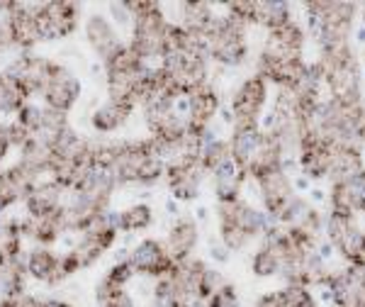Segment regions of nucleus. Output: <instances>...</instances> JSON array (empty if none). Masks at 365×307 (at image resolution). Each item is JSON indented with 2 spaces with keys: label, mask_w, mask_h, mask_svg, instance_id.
<instances>
[{
  "label": "nucleus",
  "mask_w": 365,
  "mask_h": 307,
  "mask_svg": "<svg viewBox=\"0 0 365 307\" xmlns=\"http://www.w3.org/2000/svg\"><path fill=\"white\" fill-rule=\"evenodd\" d=\"M81 98V81L73 71H68L66 66H58V71L51 76V81L46 84L42 93V103L44 108L56 110L61 115H68L76 108Z\"/></svg>",
  "instance_id": "f3484780"
},
{
  "label": "nucleus",
  "mask_w": 365,
  "mask_h": 307,
  "mask_svg": "<svg viewBox=\"0 0 365 307\" xmlns=\"http://www.w3.org/2000/svg\"><path fill=\"white\" fill-rule=\"evenodd\" d=\"M217 224H220L222 244L232 251L249 246L253 239L266 234V229L270 227L266 212L253 208L246 200L217 205Z\"/></svg>",
  "instance_id": "7ed1b4c3"
},
{
  "label": "nucleus",
  "mask_w": 365,
  "mask_h": 307,
  "mask_svg": "<svg viewBox=\"0 0 365 307\" xmlns=\"http://www.w3.org/2000/svg\"><path fill=\"white\" fill-rule=\"evenodd\" d=\"M134 268L129 266V261L125 258V261H117L110 266L108 271H105V278H108L110 283H115V286H122V288H127V283L134 278Z\"/></svg>",
  "instance_id": "37998d69"
},
{
  "label": "nucleus",
  "mask_w": 365,
  "mask_h": 307,
  "mask_svg": "<svg viewBox=\"0 0 365 307\" xmlns=\"http://www.w3.org/2000/svg\"><path fill=\"white\" fill-rule=\"evenodd\" d=\"M229 158H232V154H229V141L210 139L207 144H205L202 154H200V166H202L205 173H215V171L220 168L222 163H227Z\"/></svg>",
  "instance_id": "58836bf2"
},
{
  "label": "nucleus",
  "mask_w": 365,
  "mask_h": 307,
  "mask_svg": "<svg viewBox=\"0 0 365 307\" xmlns=\"http://www.w3.org/2000/svg\"><path fill=\"white\" fill-rule=\"evenodd\" d=\"M205 307H241V305H239L237 288H234L232 283L222 286L220 291H217V293L207 300V303H205Z\"/></svg>",
  "instance_id": "c03bdc74"
},
{
  "label": "nucleus",
  "mask_w": 365,
  "mask_h": 307,
  "mask_svg": "<svg viewBox=\"0 0 365 307\" xmlns=\"http://www.w3.org/2000/svg\"><path fill=\"white\" fill-rule=\"evenodd\" d=\"M8 34H10V46H13V49H20V54L34 51L39 44H42V32H39V25H37L34 5L10 3Z\"/></svg>",
  "instance_id": "ddd939ff"
},
{
  "label": "nucleus",
  "mask_w": 365,
  "mask_h": 307,
  "mask_svg": "<svg viewBox=\"0 0 365 307\" xmlns=\"http://www.w3.org/2000/svg\"><path fill=\"white\" fill-rule=\"evenodd\" d=\"M29 103L27 91L8 71H0V115H17Z\"/></svg>",
  "instance_id": "7c9ffc66"
},
{
  "label": "nucleus",
  "mask_w": 365,
  "mask_h": 307,
  "mask_svg": "<svg viewBox=\"0 0 365 307\" xmlns=\"http://www.w3.org/2000/svg\"><path fill=\"white\" fill-rule=\"evenodd\" d=\"M258 183V191H261V200H263V208H266L268 217H278L282 208L290 203L292 198V181L287 176L285 168H270L266 173H261L256 178Z\"/></svg>",
  "instance_id": "a211bd4d"
},
{
  "label": "nucleus",
  "mask_w": 365,
  "mask_h": 307,
  "mask_svg": "<svg viewBox=\"0 0 365 307\" xmlns=\"http://www.w3.org/2000/svg\"><path fill=\"white\" fill-rule=\"evenodd\" d=\"M58 266H61V253H56L51 246H34L25 256V268H27L29 278L44 283V286H49V288L63 283Z\"/></svg>",
  "instance_id": "412c9836"
},
{
  "label": "nucleus",
  "mask_w": 365,
  "mask_h": 307,
  "mask_svg": "<svg viewBox=\"0 0 365 307\" xmlns=\"http://www.w3.org/2000/svg\"><path fill=\"white\" fill-rule=\"evenodd\" d=\"M197 237H200L197 222L185 215L170 224L168 237L163 244H166L170 258H173L175 263H182V261H187V258H192V251H195V246H197Z\"/></svg>",
  "instance_id": "5701e85b"
},
{
  "label": "nucleus",
  "mask_w": 365,
  "mask_h": 307,
  "mask_svg": "<svg viewBox=\"0 0 365 307\" xmlns=\"http://www.w3.org/2000/svg\"><path fill=\"white\" fill-rule=\"evenodd\" d=\"M287 22H292L287 3H280V0H253V25L256 27L273 32V29L285 27Z\"/></svg>",
  "instance_id": "c85d7f7f"
},
{
  "label": "nucleus",
  "mask_w": 365,
  "mask_h": 307,
  "mask_svg": "<svg viewBox=\"0 0 365 307\" xmlns=\"http://www.w3.org/2000/svg\"><path fill=\"white\" fill-rule=\"evenodd\" d=\"M10 139H8V127H5V122H0V163L8 158V154H10Z\"/></svg>",
  "instance_id": "09e8293b"
},
{
  "label": "nucleus",
  "mask_w": 365,
  "mask_h": 307,
  "mask_svg": "<svg viewBox=\"0 0 365 307\" xmlns=\"http://www.w3.org/2000/svg\"><path fill=\"white\" fill-rule=\"evenodd\" d=\"M246 178H249V176H246V168L239 166L234 158H229L227 163H222V166L212 173L217 205L237 203V200H241V188H244Z\"/></svg>",
  "instance_id": "393cba45"
},
{
  "label": "nucleus",
  "mask_w": 365,
  "mask_h": 307,
  "mask_svg": "<svg viewBox=\"0 0 365 307\" xmlns=\"http://www.w3.org/2000/svg\"><path fill=\"white\" fill-rule=\"evenodd\" d=\"M207 59L222 66H241L249 59V27L232 20L227 13L215 15L207 32L202 34Z\"/></svg>",
  "instance_id": "20e7f679"
},
{
  "label": "nucleus",
  "mask_w": 365,
  "mask_h": 307,
  "mask_svg": "<svg viewBox=\"0 0 365 307\" xmlns=\"http://www.w3.org/2000/svg\"><path fill=\"white\" fill-rule=\"evenodd\" d=\"M20 227H22V237L32 239L37 246H54L61 239V234L66 232V227H63V212L56 217H46V220L22 217Z\"/></svg>",
  "instance_id": "a878e982"
},
{
  "label": "nucleus",
  "mask_w": 365,
  "mask_h": 307,
  "mask_svg": "<svg viewBox=\"0 0 365 307\" xmlns=\"http://www.w3.org/2000/svg\"><path fill=\"white\" fill-rule=\"evenodd\" d=\"M5 127H8V139H10V146H15V149H22V146H25L27 141L32 139V134H29L27 129L20 125V122L10 120Z\"/></svg>",
  "instance_id": "49530a36"
},
{
  "label": "nucleus",
  "mask_w": 365,
  "mask_h": 307,
  "mask_svg": "<svg viewBox=\"0 0 365 307\" xmlns=\"http://www.w3.org/2000/svg\"><path fill=\"white\" fill-rule=\"evenodd\" d=\"M103 69H105V76L108 74H134V71L146 69V64L129 49L127 42H122L113 54L103 61Z\"/></svg>",
  "instance_id": "c9c22d12"
},
{
  "label": "nucleus",
  "mask_w": 365,
  "mask_h": 307,
  "mask_svg": "<svg viewBox=\"0 0 365 307\" xmlns=\"http://www.w3.org/2000/svg\"><path fill=\"white\" fill-rule=\"evenodd\" d=\"M324 288H329V298L336 307H365V268H349L339 273H329Z\"/></svg>",
  "instance_id": "4468645a"
},
{
  "label": "nucleus",
  "mask_w": 365,
  "mask_h": 307,
  "mask_svg": "<svg viewBox=\"0 0 365 307\" xmlns=\"http://www.w3.org/2000/svg\"><path fill=\"white\" fill-rule=\"evenodd\" d=\"M86 42L88 46L93 49V54H96L100 61H105L113 51L117 49V46L122 44L120 39V32H117V27L113 25V22L108 20L105 15H91L86 20Z\"/></svg>",
  "instance_id": "4be33fe9"
},
{
  "label": "nucleus",
  "mask_w": 365,
  "mask_h": 307,
  "mask_svg": "<svg viewBox=\"0 0 365 307\" xmlns=\"http://www.w3.org/2000/svg\"><path fill=\"white\" fill-rule=\"evenodd\" d=\"M39 181L42 178L20 161L0 171V212L17 203H25L29 193L39 186Z\"/></svg>",
  "instance_id": "2eb2a0df"
},
{
  "label": "nucleus",
  "mask_w": 365,
  "mask_h": 307,
  "mask_svg": "<svg viewBox=\"0 0 365 307\" xmlns=\"http://www.w3.org/2000/svg\"><path fill=\"white\" fill-rule=\"evenodd\" d=\"M251 271L258 276V278H270V276L280 273V261L266 244H261L251 256Z\"/></svg>",
  "instance_id": "ea45409f"
},
{
  "label": "nucleus",
  "mask_w": 365,
  "mask_h": 307,
  "mask_svg": "<svg viewBox=\"0 0 365 307\" xmlns=\"http://www.w3.org/2000/svg\"><path fill=\"white\" fill-rule=\"evenodd\" d=\"M334 246H336L341 251V256H344L351 266L365 268V232L361 227L351 224V227L346 229L344 237H341Z\"/></svg>",
  "instance_id": "f704fd0d"
},
{
  "label": "nucleus",
  "mask_w": 365,
  "mask_h": 307,
  "mask_svg": "<svg viewBox=\"0 0 365 307\" xmlns=\"http://www.w3.org/2000/svg\"><path fill=\"white\" fill-rule=\"evenodd\" d=\"M61 64H56L54 59L49 56H42V54H34V51H25L10 64L8 74H13L17 81L22 84V88L27 91L29 100L34 96H42L46 84L51 81V76L56 74Z\"/></svg>",
  "instance_id": "1a4fd4ad"
},
{
  "label": "nucleus",
  "mask_w": 365,
  "mask_h": 307,
  "mask_svg": "<svg viewBox=\"0 0 365 307\" xmlns=\"http://www.w3.org/2000/svg\"><path fill=\"white\" fill-rule=\"evenodd\" d=\"M137 108L132 105H125V103H115V100H105L100 108L93 110L91 115V127L96 129L100 134H110V132H117L127 125V120L132 117V112Z\"/></svg>",
  "instance_id": "bb28decb"
},
{
  "label": "nucleus",
  "mask_w": 365,
  "mask_h": 307,
  "mask_svg": "<svg viewBox=\"0 0 365 307\" xmlns=\"http://www.w3.org/2000/svg\"><path fill=\"white\" fill-rule=\"evenodd\" d=\"M22 249H25V237H22L20 220L0 217V263L22 258Z\"/></svg>",
  "instance_id": "2f4dec72"
},
{
  "label": "nucleus",
  "mask_w": 365,
  "mask_h": 307,
  "mask_svg": "<svg viewBox=\"0 0 365 307\" xmlns=\"http://www.w3.org/2000/svg\"><path fill=\"white\" fill-rule=\"evenodd\" d=\"M358 139L365 141V117H363V122H361V129H358Z\"/></svg>",
  "instance_id": "3c124183"
},
{
  "label": "nucleus",
  "mask_w": 365,
  "mask_h": 307,
  "mask_svg": "<svg viewBox=\"0 0 365 307\" xmlns=\"http://www.w3.org/2000/svg\"><path fill=\"white\" fill-rule=\"evenodd\" d=\"M161 69L170 76L180 98H187L192 91L207 84L210 59L202 51H170L161 59Z\"/></svg>",
  "instance_id": "423d86ee"
},
{
  "label": "nucleus",
  "mask_w": 365,
  "mask_h": 307,
  "mask_svg": "<svg viewBox=\"0 0 365 307\" xmlns=\"http://www.w3.org/2000/svg\"><path fill=\"white\" fill-rule=\"evenodd\" d=\"M324 84L331 91V100L341 105H363L361 96V71H358L356 56L336 66H324Z\"/></svg>",
  "instance_id": "f8f14e48"
},
{
  "label": "nucleus",
  "mask_w": 365,
  "mask_h": 307,
  "mask_svg": "<svg viewBox=\"0 0 365 307\" xmlns=\"http://www.w3.org/2000/svg\"><path fill=\"white\" fill-rule=\"evenodd\" d=\"M212 20H215V13H212L210 3H180V20L175 25H180L185 32L195 34V37H202L210 29Z\"/></svg>",
  "instance_id": "c756f323"
},
{
  "label": "nucleus",
  "mask_w": 365,
  "mask_h": 307,
  "mask_svg": "<svg viewBox=\"0 0 365 307\" xmlns=\"http://www.w3.org/2000/svg\"><path fill=\"white\" fill-rule=\"evenodd\" d=\"M205 171L200 166V161H192V158H170L166 161V186L170 191V196L180 203H192L200 196V186H202Z\"/></svg>",
  "instance_id": "9b49d317"
},
{
  "label": "nucleus",
  "mask_w": 365,
  "mask_h": 307,
  "mask_svg": "<svg viewBox=\"0 0 365 307\" xmlns=\"http://www.w3.org/2000/svg\"><path fill=\"white\" fill-rule=\"evenodd\" d=\"M42 112H44V105H34L32 100H29L25 108L15 115V122H20L32 137H37L39 127H42Z\"/></svg>",
  "instance_id": "a19ab883"
},
{
  "label": "nucleus",
  "mask_w": 365,
  "mask_h": 307,
  "mask_svg": "<svg viewBox=\"0 0 365 307\" xmlns=\"http://www.w3.org/2000/svg\"><path fill=\"white\" fill-rule=\"evenodd\" d=\"M268 103V84L261 76H249L232 98V129L258 127L263 108Z\"/></svg>",
  "instance_id": "6e6552de"
},
{
  "label": "nucleus",
  "mask_w": 365,
  "mask_h": 307,
  "mask_svg": "<svg viewBox=\"0 0 365 307\" xmlns=\"http://www.w3.org/2000/svg\"><path fill=\"white\" fill-rule=\"evenodd\" d=\"M229 141V154L239 166H249L253 154L258 149V141H261V127H249V129H232V137Z\"/></svg>",
  "instance_id": "473e14b6"
},
{
  "label": "nucleus",
  "mask_w": 365,
  "mask_h": 307,
  "mask_svg": "<svg viewBox=\"0 0 365 307\" xmlns=\"http://www.w3.org/2000/svg\"><path fill=\"white\" fill-rule=\"evenodd\" d=\"M304 49V29L297 22H287L285 27L268 32V42L263 46V54L278 61H302Z\"/></svg>",
  "instance_id": "aec40b11"
},
{
  "label": "nucleus",
  "mask_w": 365,
  "mask_h": 307,
  "mask_svg": "<svg viewBox=\"0 0 365 307\" xmlns=\"http://www.w3.org/2000/svg\"><path fill=\"white\" fill-rule=\"evenodd\" d=\"M227 15L232 20L241 22L244 27L253 25V0H234V3H227Z\"/></svg>",
  "instance_id": "79ce46f5"
},
{
  "label": "nucleus",
  "mask_w": 365,
  "mask_h": 307,
  "mask_svg": "<svg viewBox=\"0 0 365 307\" xmlns=\"http://www.w3.org/2000/svg\"><path fill=\"white\" fill-rule=\"evenodd\" d=\"M363 171V154L358 144H334L331 146V168H329V178L334 183L351 178V176Z\"/></svg>",
  "instance_id": "cd10ccee"
},
{
  "label": "nucleus",
  "mask_w": 365,
  "mask_h": 307,
  "mask_svg": "<svg viewBox=\"0 0 365 307\" xmlns=\"http://www.w3.org/2000/svg\"><path fill=\"white\" fill-rule=\"evenodd\" d=\"M44 307H73L66 300H44Z\"/></svg>",
  "instance_id": "8fccbe9b"
},
{
  "label": "nucleus",
  "mask_w": 365,
  "mask_h": 307,
  "mask_svg": "<svg viewBox=\"0 0 365 307\" xmlns=\"http://www.w3.org/2000/svg\"><path fill=\"white\" fill-rule=\"evenodd\" d=\"M0 307H44V300H39L37 295L22 291L13 295H3L0 298Z\"/></svg>",
  "instance_id": "a18cd8bd"
},
{
  "label": "nucleus",
  "mask_w": 365,
  "mask_h": 307,
  "mask_svg": "<svg viewBox=\"0 0 365 307\" xmlns=\"http://www.w3.org/2000/svg\"><path fill=\"white\" fill-rule=\"evenodd\" d=\"M285 161V149H282V141L275 137L268 129H261V141H258V149L253 154L251 163L246 166V176L256 181L261 173H266L270 168H280Z\"/></svg>",
  "instance_id": "b1692460"
},
{
  "label": "nucleus",
  "mask_w": 365,
  "mask_h": 307,
  "mask_svg": "<svg viewBox=\"0 0 365 307\" xmlns=\"http://www.w3.org/2000/svg\"><path fill=\"white\" fill-rule=\"evenodd\" d=\"M217 112H220V93H217V88L210 84L200 86L197 91H192L187 96V110H185L187 132L207 134Z\"/></svg>",
  "instance_id": "dca6fc26"
},
{
  "label": "nucleus",
  "mask_w": 365,
  "mask_h": 307,
  "mask_svg": "<svg viewBox=\"0 0 365 307\" xmlns=\"http://www.w3.org/2000/svg\"><path fill=\"white\" fill-rule=\"evenodd\" d=\"M115 222L120 232H144L154 224V210L146 203H134L125 210L115 212Z\"/></svg>",
  "instance_id": "72a5a7b5"
},
{
  "label": "nucleus",
  "mask_w": 365,
  "mask_h": 307,
  "mask_svg": "<svg viewBox=\"0 0 365 307\" xmlns=\"http://www.w3.org/2000/svg\"><path fill=\"white\" fill-rule=\"evenodd\" d=\"M132 15V34H129V49L141 61H161L166 56V13L161 3L154 0H137V3H122Z\"/></svg>",
  "instance_id": "f03ea898"
},
{
  "label": "nucleus",
  "mask_w": 365,
  "mask_h": 307,
  "mask_svg": "<svg viewBox=\"0 0 365 307\" xmlns=\"http://www.w3.org/2000/svg\"><path fill=\"white\" fill-rule=\"evenodd\" d=\"M117 234H120V229H117V222H115V212L108 210L103 217H98V220L81 234V239L68 249L73 253L76 261H78L81 271L96 266L105 253L113 249Z\"/></svg>",
  "instance_id": "39448f33"
},
{
  "label": "nucleus",
  "mask_w": 365,
  "mask_h": 307,
  "mask_svg": "<svg viewBox=\"0 0 365 307\" xmlns=\"http://www.w3.org/2000/svg\"><path fill=\"white\" fill-rule=\"evenodd\" d=\"M129 266L134 268L137 276H146V278H166L173 273L175 261L170 258L166 244L158 239H141L127 256Z\"/></svg>",
  "instance_id": "9d476101"
},
{
  "label": "nucleus",
  "mask_w": 365,
  "mask_h": 307,
  "mask_svg": "<svg viewBox=\"0 0 365 307\" xmlns=\"http://www.w3.org/2000/svg\"><path fill=\"white\" fill-rule=\"evenodd\" d=\"M163 173L166 161L151 137L115 141L113 176L117 186H154L163 178Z\"/></svg>",
  "instance_id": "f257e3e1"
},
{
  "label": "nucleus",
  "mask_w": 365,
  "mask_h": 307,
  "mask_svg": "<svg viewBox=\"0 0 365 307\" xmlns=\"http://www.w3.org/2000/svg\"><path fill=\"white\" fill-rule=\"evenodd\" d=\"M27 268H25V258H17L10 263H0V298L3 295H13L22 293L27 283Z\"/></svg>",
  "instance_id": "4c0bfd02"
},
{
  "label": "nucleus",
  "mask_w": 365,
  "mask_h": 307,
  "mask_svg": "<svg viewBox=\"0 0 365 307\" xmlns=\"http://www.w3.org/2000/svg\"><path fill=\"white\" fill-rule=\"evenodd\" d=\"M37 25L42 32V42L51 39H66L78 32L81 25V3L73 0H49V3L34 5Z\"/></svg>",
  "instance_id": "0eeeda50"
},
{
  "label": "nucleus",
  "mask_w": 365,
  "mask_h": 307,
  "mask_svg": "<svg viewBox=\"0 0 365 307\" xmlns=\"http://www.w3.org/2000/svg\"><path fill=\"white\" fill-rule=\"evenodd\" d=\"M96 300L100 307H137L132 293H129L127 288L115 286V283H110L105 276L96 283Z\"/></svg>",
  "instance_id": "e433bc0d"
},
{
  "label": "nucleus",
  "mask_w": 365,
  "mask_h": 307,
  "mask_svg": "<svg viewBox=\"0 0 365 307\" xmlns=\"http://www.w3.org/2000/svg\"><path fill=\"white\" fill-rule=\"evenodd\" d=\"M253 307H285V300H282V293L280 291H273V293H266L256 300Z\"/></svg>",
  "instance_id": "de8ad7c7"
},
{
  "label": "nucleus",
  "mask_w": 365,
  "mask_h": 307,
  "mask_svg": "<svg viewBox=\"0 0 365 307\" xmlns=\"http://www.w3.org/2000/svg\"><path fill=\"white\" fill-rule=\"evenodd\" d=\"M63 200H66V191L54 181H39V186L27 196L25 217L32 220H46V217H56L63 212Z\"/></svg>",
  "instance_id": "6ab92c4d"
}]
</instances>
